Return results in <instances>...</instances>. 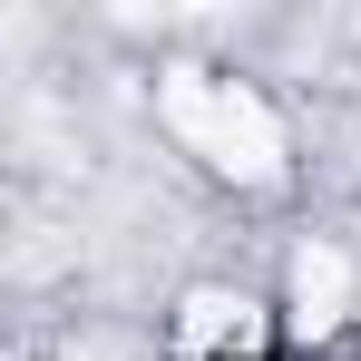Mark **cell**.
<instances>
[{"label":"cell","mask_w":361,"mask_h":361,"mask_svg":"<svg viewBox=\"0 0 361 361\" xmlns=\"http://www.w3.org/2000/svg\"><path fill=\"white\" fill-rule=\"evenodd\" d=\"M176 342L185 352H254V312L244 302H225V293H185V322H176Z\"/></svg>","instance_id":"3957f363"},{"label":"cell","mask_w":361,"mask_h":361,"mask_svg":"<svg viewBox=\"0 0 361 361\" xmlns=\"http://www.w3.org/2000/svg\"><path fill=\"white\" fill-rule=\"evenodd\" d=\"M166 127H176L205 166H225L235 185H274L283 176V127H274V108H264L254 88H215V78L176 68V78H166Z\"/></svg>","instance_id":"6da1fadb"},{"label":"cell","mask_w":361,"mask_h":361,"mask_svg":"<svg viewBox=\"0 0 361 361\" xmlns=\"http://www.w3.org/2000/svg\"><path fill=\"white\" fill-rule=\"evenodd\" d=\"M342 302H352V264H342L332 244H302V264H293V332L322 342V332L342 322Z\"/></svg>","instance_id":"7a4b0ae2"}]
</instances>
